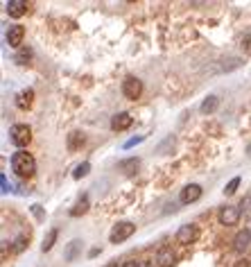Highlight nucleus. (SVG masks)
<instances>
[{"instance_id":"obj_1","label":"nucleus","mask_w":251,"mask_h":267,"mask_svg":"<svg viewBox=\"0 0 251 267\" xmlns=\"http://www.w3.org/2000/svg\"><path fill=\"white\" fill-rule=\"evenodd\" d=\"M12 170L16 172L20 179H30L36 172V161L30 152H16L12 156Z\"/></svg>"},{"instance_id":"obj_2","label":"nucleus","mask_w":251,"mask_h":267,"mask_svg":"<svg viewBox=\"0 0 251 267\" xmlns=\"http://www.w3.org/2000/svg\"><path fill=\"white\" fill-rule=\"evenodd\" d=\"M9 140H12L16 148H25V145H30V140H32V129H30L28 125H14V127L9 129Z\"/></svg>"},{"instance_id":"obj_3","label":"nucleus","mask_w":251,"mask_h":267,"mask_svg":"<svg viewBox=\"0 0 251 267\" xmlns=\"http://www.w3.org/2000/svg\"><path fill=\"white\" fill-rule=\"evenodd\" d=\"M134 231H136V224H132V222H118L116 227L111 229V235H109V240H111L113 245L124 242L127 238H132Z\"/></svg>"},{"instance_id":"obj_4","label":"nucleus","mask_w":251,"mask_h":267,"mask_svg":"<svg viewBox=\"0 0 251 267\" xmlns=\"http://www.w3.org/2000/svg\"><path fill=\"white\" fill-rule=\"evenodd\" d=\"M217 217H219V224H224V227H235V224L240 222V217H242V208L240 206H222Z\"/></svg>"},{"instance_id":"obj_5","label":"nucleus","mask_w":251,"mask_h":267,"mask_svg":"<svg viewBox=\"0 0 251 267\" xmlns=\"http://www.w3.org/2000/svg\"><path fill=\"white\" fill-rule=\"evenodd\" d=\"M122 95L127 98V100H138V98L143 95V82H140L138 77H127V80L122 82Z\"/></svg>"},{"instance_id":"obj_6","label":"nucleus","mask_w":251,"mask_h":267,"mask_svg":"<svg viewBox=\"0 0 251 267\" xmlns=\"http://www.w3.org/2000/svg\"><path fill=\"white\" fill-rule=\"evenodd\" d=\"M5 39H7L9 48H20V43H23V39H25V28L23 25H9Z\"/></svg>"},{"instance_id":"obj_7","label":"nucleus","mask_w":251,"mask_h":267,"mask_svg":"<svg viewBox=\"0 0 251 267\" xmlns=\"http://www.w3.org/2000/svg\"><path fill=\"white\" fill-rule=\"evenodd\" d=\"M197 240V227L195 224H181L177 231V242L179 245H190Z\"/></svg>"},{"instance_id":"obj_8","label":"nucleus","mask_w":251,"mask_h":267,"mask_svg":"<svg viewBox=\"0 0 251 267\" xmlns=\"http://www.w3.org/2000/svg\"><path fill=\"white\" fill-rule=\"evenodd\" d=\"M249 245H251V231L249 229H242V231L235 233V238H233V251L235 254H244V251L249 249Z\"/></svg>"},{"instance_id":"obj_9","label":"nucleus","mask_w":251,"mask_h":267,"mask_svg":"<svg viewBox=\"0 0 251 267\" xmlns=\"http://www.w3.org/2000/svg\"><path fill=\"white\" fill-rule=\"evenodd\" d=\"M177 263V254L172 251V247H161L156 251V265L159 267H172Z\"/></svg>"},{"instance_id":"obj_10","label":"nucleus","mask_w":251,"mask_h":267,"mask_svg":"<svg viewBox=\"0 0 251 267\" xmlns=\"http://www.w3.org/2000/svg\"><path fill=\"white\" fill-rule=\"evenodd\" d=\"M132 123H134V118L129 116L127 111H120V113H116V116L111 118V129H113V132H124V129L132 127Z\"/></svg>"},{"instance_id":"obj_11","label":"nucleus","mask_w":251,"mask_h":267,"mask_svg":"<svg viewBox=\"0 0 251 267\" xmlns=\"http://www.w3.org/2000/svg\"><path fill=\"white\" fill-rule=\"evenodd\" d=\"M202 197V186H197V184H188L184 190H181V195H179V200L184 202V204H192V202H197Z\"/></svg>"},{"instance_id":"obj_12","label":"nucleus","mask_w":251,"mask_h":267,"mask_svg":"<svg viewBox=\"0 0 251 267\" xmlns=\"http://www.w3.org/2000/svg\"><path fill=\"white\" fill-rule=\"evenodd\" d=\"M25 12H28V3H23V0H9L7 3V14L12 18H20Z\"/></svg>"},{"instance_id":"obj_13","label":"nucleus","mask_w":251,"mask_h":267,"mask_svg":"<svg viewBox=\"0 0 251 267\" xmlns=\"http://www.w3.org/2000/svg\"><path fill=\"white\" fill-rule=\"evenodd\" d=\"M32 100H34V91H32V88H28V91H20L18 95H16V107L25 111V109L32 107Z\"/></svg>"},{"instance_id":"obj_14","label":"nucleus","mask_w":251,"mask_h":267,"mask_svg":"<svg viewBox=\"0 0 251 267\" xmlns=\"http://www.w3.org/2000/svg\"><path fill=\"white\" fill-rule=\"evenodd\" d=\"M219 107V98L217 95H208L206 100L202 102V113L204 116H211V113H215Z\"/></svg>"},{"instance_id":"obj_15","label":"nucleus","mask_w":251,"mask_h":267,"mask_svg":"<svg viewBox=\"0 0 251 267\" xmlns=\"http://www.w3.org/2000/svg\"><path fill=\"white\" fill-rule=\"evenodd\" d=\"M84 143H86V136H84L82 132H72V134H68V150H70V152L80 150Z\"/></svg>"},{"instance_id":"obj_16","label":"nucleus","mask_w":251,"mask_h":267,"mask_svg":"<svg viewBox=\"0 0 251 267\" xmlns=\"http://www.w3.org/2000/svg\"><path fill=\"white\" fill-rule=\"evenodd\" d=\"M82 251V240H72V242H68V247L64 249V258L70 263V260L77 258V254Z\"/></svg>"},{"instance_id":"obj_17","label":"nucleus","mask_w":251,"mask_h":267,"mask_svg":"<svg viewBox=\"0 0 251 267\" xmlns=\"http://www.w3.org/2000/svg\"><path fill=\"white\" fill-rule=\"evenodd\" d=\"M57 235H59V231H57V229H50L48 235H45V238H43V242H41V251H50L52 247H55Z\"/></svg>"},{"instance_id":"obj_18","label":"nucleus","mask_w":251,"mask_h":267,"mask_svg":"<svg viewBox=\"0 0 251 267\" xmlns=\"http://www.w3.org/2000/svg\"><path fill=\"white\" fill-rule=\"evenodd\" d=\"M86 211H88V197L84 195L82 200L75 204V208H70V215H72V217H80V215H84Z\"/></svg>"},{"instance_id":"obj_19","label":"nucleus","mask_w":251,"mask_h":267,"mask_svg":"<svg viewBox=\"0 0 251 267\" xmlns=\"http://www.w3.org/2000/svg\"><path fill=\"white\" fill-rule=\"evenodd\" d=\"M138 165H140L138 159H127V161H122V163H120V170H122L124 175H134Z\"/></svg>"},{"instance_id":"obj_20","label":"nucleus","mask_w":251,"mask_h":267,"mask_svg":"<svg viewBox=\"0 0 251 267\" xmlns=\"http://www.w3.org/2000/svg\"><path fill=\"white\" fill-rule=\"evenodd\" d=\"M30 59H32V50H30V48H20L16 52V64L25 66V64H30Z\"/></svg>"},{"instance_id":"obj_21","label":"nucleus","mask_w":251,"mask_h":267,"mask_svg":"<svg viewBox=\"0 0 251 267\" xmlns=\"http://www.w3.org/2000/svg\"><path fill=\"white\" fill-rule=\"evenodd\" d=\"M88 172H91V163H80L75 167V172H72V177H75V179H82V177H86Z\"/></svg>"},{"instance_id":"obj_22","label":"nucleus","mask_w":251,"mask_h":267,"mask_svg":"<svg viewBox=\"0 0 251 267\" xmlns=\"http://www.w3.org/2000/svg\"><path fill=\"white\" fill-rule=\"evenodd\" d=\"M238 186H240V177H233V179L227 184V188H224V195H233V192L238 190Z\"/></svg>"},{"instance_id":"obj_23","label":"nucleus","mask_w":251,"mask_h":267,"mask_svg":"<svg viewBox=\"0 0 251 267\" xmlns=\"http://www.w3.org/2000/svg\"><path fill=\"white\" fill-rule=\"evenodd\" d=\"M25 245H28V240H25L23 235H20V238H16V245H14V251H16V254H20V251L25 249Z\"/></svg>"},{"instance_id":"obj_24","label":"nucleus","mask_w":251,"mask_h":267,"mask_svg":"<svg viewBox=\"0 0 251 267\" xmlns=\"http://www.w3.org/2000/svg\"><path fill=\"white\" fill-rule=\"evenodd\" d=\"M242 48H244V52H251V34H247L242 39Z\"/></svg>"},{"instance_id":"obj_25","label":"nucleus","mask_w":251,"mask_h":267,"mask_svg":"<svg viewBox=\"0 0 251 267\" xmlns=\"http://www.w3.org/2000/svg\"><path fill=\"white\" fill-rule=\"evenodd\" d=\"M122 267H145V263H138V260H127Z\"/></svg>"},{"instance_id":"obj_26","label":"nucleus","mask_w":251,"mask_h":267,"mask_svg":"<svg viewBox=\"0 0 251 267\" xmlns=\"http://www.w3.org/2000/svg\"><path fill=\"white\" fill-rule=\"evenodd\" d=\"M0 181H3V190H5V192H9V190H12V186L7 184V177H5V175L0 177Z\"/></svg>"},{"instance_id":"obj_27","label":"nucleus","mask_w":251,"mask_h":267,"mask_svg":"<svg viewBox=\"0 0 251 267\" xmlns=\"http://www.w3.org/2000/svg\"><path fill=\"white\" fill-rule=\"evenodd\" d=\"M140 140H143V136H138V138H132V140H127V143H124V148H132V145L140 143Z\"/></svg>"},{"instance_id":"obj_28","label":"nucleus","mask_w":251,"mask_h":267,"mask_svg":"<svg viewBox=\"0 0 251 267\" xmlns=\"http://www.w3.org/2000/svg\"><path fill=\"white\" fill-rule=\"evenodd\" d=\"M233 267H251V263H249V260H238Z\"/></svg>"},{"instance_id":"obj_29","label":"nucleus","mask_w":251,"mask_h":267,"mask_svg":"<svg viewBox=\"0 0 251 267\" xmlns=\"http://www.w3.org/2000/svg\"><path fill=\"white\" fill-rule=\"evenodd\" d=\"M104 267H122V265H118V263H109V265H104Z\"/></svg>"}]
</instances>
